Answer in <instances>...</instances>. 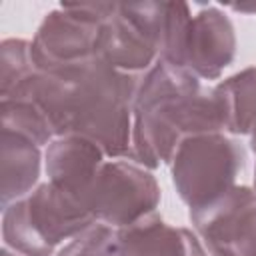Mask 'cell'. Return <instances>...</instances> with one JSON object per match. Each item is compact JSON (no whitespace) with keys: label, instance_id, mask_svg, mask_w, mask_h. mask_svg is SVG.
I'll use <instances>...</instances> for the list:
<instances>
[{"label":"cell","instance_id":"6da1fadb","mask_svg":"<svg viewBox=\"0 0 256 256\" xmlns=\"http://www.w3.org/2000/svg\"><path fill=\"white\" fill-rule=\"evenodd\" d=\"M142 74L112 68L96 54L54 70H36L6 98L34 100L56 136L78 134L108 158L132 152V106Z\"/></svg>","mask_w":256,"mask_h":256},{"label":"cell","instance_id":"7a4b0ae2","mask_svg":"<svg viewBox=\"0 0 256 256\" xmlns=\"http://www.w3.org/2000/svg\"><path fill=\"white\" fill-rule=\"evenodd\" d=\"M222 130L216 96L202 90L194 74L160 58L142 74L132 106L130 160L152 170L170 164L182 138Z\"/></svg>","mask_w":256,"mask_h":256},{"label":"cell","instance_id":"3957f363","mask_svg":"<svg viewBox=\"0 0 256 256\" xmlns=\"http://www.w3.org/2000/svg\"><path fill=\"white\" fill-rule=\"evenodd\" d=\"M94 216L54 184H38L2 214L6 248L20 256H52L56 246L88 228Z\"/></svg>","mask_w":256,"mask_h":256},{"label":"cell","instance_id":"277c9868","mask_svg":"<svg viewBox=\"0 0 256 256\" xmlns=\"http://www.w3.org/2000/svg\"><path fill=\"white\" fill-rule=\"evenodd\" d=\"M244 164L240 146L222 132H200L182 138L170 158L172 182L190 208H202L226 194Z\"/></svg>","mask_w":256,"mask_h":256},{"label":"cell","instance_id":"5b68a950","mask_svg":"<svg viewBox=\"0 0 256 256\" xmlns=\"http://www.w3.org/2000/svg\"><path fill=\"white\" fill-rule=\"evenodd\" d=\"M116 10V2L60 4L40 22L30 54L36 70H54L96 54L100 24Z\"/></svg>","mask_w":256,"mask_h":256},{"label":"cell","instance_id":"8992f818","mask_svg":"<svg viewBox=\"0 0 256 256\" xmlns=\"http://www.w3.org/2000/svg\"><path fill=\"white\" fill-rule=\"evenodd\" d=\"M158 202L160 186L152 172L128 158L104 162L86 196V208L94 220L112 228L152 214Z\"/></svg>","mask_w":256,"mask_h":256},{"label":"cell","instance_id":"52a82bcc","mask_svg":"<svg viewBox=\"0 0 256 256\" xmlns=\"http://www.w3.org/2000/svg\"><path fill=\"white\" fill-rule=\"evenodd\" d=\"M236 34L230 18L216 6H202L190 14L170 50L160 58L184 68L196 78L214 80L234 60Z\"/></svg>","mask_w":256,"mask_h":256},{"label":"cell","instance_id":"ba28073f","mask_svg":"<svg viewBox=\"0 0 256 256\" xmlns=\"http://www.w3.org/2000/svg\"><path fill=\"white\" fill-rule=\"evenodd\" d=\"M196 236L210 256H256V192L232 186L210 204L190 210Z\"/></svg>","mask_w":256,"mask_h":256},{"label":"cell","instance_id":"9c48e42d","mask_svg":"<svg viewBox=\"0 0 256 256\" xmlns=\"http://www.w3.org/2000/svg\"><path fill=\"white\" fill-rule=\"evenodd\" d=\"M104 150L78 134L56 136L46 148L48 182L86 208V196L104 160ZM88 210V208H86Z\"/></svg>","mask_w":256,"mask_h":256},{"label":"cell","instance_id":"30bf717a","mask_svg":"<svg viewBox=\"0 0 256 256\" xmlns=\"http://www.w3.org/2000/svg\"><path fill=\"white\" fill-rule=\"evenodd\" d=\"M96 56L116 70L144 74L158 60L152 44L126 20L116 2V10L100 24L96 38Z\"/></svg>","mask_w":256,"mask_h":256},{"label":"cell","instance_id":"8fae6325","mask_svg":"<svg viewBox=\"0 0 256 256\" xmlns=\"http://www.w3.org/2000/svg\"><path fill=\"white\" fill-rule=\"evenodd\" d=\"M0 142V202L6 208L8 204L24 198L36 188V182L40 178L42 154L38 144L12 130H2Z\"/></svg>","mask_w":256,"mask_h":256},{"label":"cell","instance_id":"7c38bea8","mask_svg":"<svg viewBox=\"0 0 256 256\" xmlns=\"http://www.w3.org/2000/svg\"><path fill=\"white\" fill-rule=\"evenodd\" d=\"M116 256H186V228H174L152 212L116 228Z\"/></svg>","mask_w":256,"mask_h":256},{"label":"cell","instance_id":"4fadbf2b","mask_svg":"<svg viewBox=\"0 0 256 256\" xmlns=\"http://www.w3.org/2000/svg\"><path fill=\"white\" fill-rule=\"evenodd\" d=\"M224 130L250 134L256 126V66L246 68L212 88Z\"/></svg>","mask_w":256,"mask_h":256},{"label":"cell","instance_id":"5bb4252c","mask_svg":"<svg viewBox=\"0 0 256 256\" xmlns=\"http://www.w3.org/2000/svg\"><path fill=\"white\" fill-rule=\"evenodd\" d=\"M2 130H12L34 144H50L56 134L42 108L30 98H2L0 100Z\"/></svg>","mask_w":256,"mask_h":256},{"label":"cell","instance_id":"9a60e30c","mask_svg":"<svg viewBox=\"0 0 256 256\" xmlns=\"http://www.w3.org/2000/svg\"><path fill=\"white\" fill-rule=\"evenodd\" d=\"M36 72L30 54V42L22 38H6L0 44V94L10 96L30 74Z\"/></svg>","mask_w":256,"mask_h":256},{"label":"cell","instance_id":"2e32d148","mask_svg":"<svg viewBox=\"0 0 256 256\" xmlns=\"http://www.w3.org/2000/svg\"><path fill=\"white\" fill-rule=\"evenodd\" d=\"M170 2H130L120 4V12L126 20L134 24V28L152 44L160 58V48L164 40L166 20H168Z\"/></svg>","mask_w":256,"mask_h":256},{"label":"cell","instance_id":"e0dca14e","mask_svg":"<svg viewBox=\"0 0 256 256\" xmlns=\"http://www.w3.org/2000/svg\"><path fill=\"white\" fill-rule=\"evenodd\" d=\"M56 256H116V228L96 220L64 244Z\"/></svg>","mask_w":256,"mask_h":256},{"label":"cell","instance_id":"ac0fdd59","mask_svg":"<svg viewBox=\"0 0 256 256\" xmlns=\"http://www.w3.org/2000/svg\"><path fill=\"white\" fill-rule=\"evenodd\" d=\"M186 256H210L196 234L186 230Z\"/></svg>","mask_w":256,"mask_h":256},{"label":"cell","instance_id":"d6986e66","mask_svg":"<svg viewBox=\"0 0 256 256\" xmlns=\"http://www.w3.org/2000/svg\"><path fill=\"white\" fill-rule=\"evenodd\" d=\"M232 8L240 12H256V4H232Z\"/></svg>","mask_w":256,"mask_h":256},{"label":"cell","instance_id":"ffe728a7","mask_svg":"<svg viewBox=\"0 0 256 256\" xmlns=\"http://www.w3.org/2000/svg\"><path fill=\"white\" fill-rule=\"evenodd\" d=\"M250 148H252V152L256 154V126H254V130L250 132Z\"/></svg>","mask_w":256,"mask_h":256},{"label":"cell","instance_id":"44dd1931","mask_svg":"<svg viewBox=\"0 0 256 256\" xmlns=\"http://www.w3.org/2000/svg\"><path fill=\"white\" fill-rule=\"evenodd\" d=\"M2 256H16V252H10V248H4L2 250ZM20 256V254H18Z\"/></svg>","mask_w":256,"mask_h":256}]
</instances>
